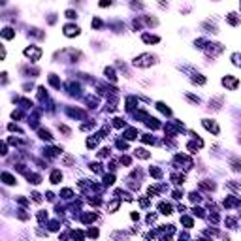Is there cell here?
I'll return each instance as SVG.
<instances>
[{
	"mask_svg": "<svg viewBox=\"0 0 241 241\" xmlns=\"http://www.w3.org/2000/svg\"><path fill=\"white\" fill-rule=\"evenodd\" d=\"M153 64H156V57L151 55V53H143V55L134 58V66H138V68H147V66H153Z\"/></svg>",
	"mask_w": 241,
	"mask_h": 241,
	"instance_id": "obj_1",
	"label": "cell"
},
{
	"mask_svg": "<svg viewBox=\"0 0 241 241\" xmlns=\"http://www.w3.org/2000/svg\"><path fill=\"white\" fill-rule=\"evenodd\" d=\"M23 53H25V57H26V58H30V62H36V60H40V57H41V49H40V47H36V45L26 47Z\"/></svg>",
	"mask_w": 241,
	"mask_h": 241,
	"instance_id": "obj_2",
	"label": "cell"
},
{
	"mask_svg": "<svg viewBox=\"0 0 241 241\" xmlns=\"http://www.w3.org/2000/svg\"><path fill=\"white\" fill-rule=\"evenodd\" d=\"M222 85H224L226 89H230V90H236V89L239 87V79L234 77V75H224V77H222Z\"/></svg>",
	"mask_w": 241,
	"mask_h": 241,
	"instance_id": "obj_3",
	"label": "cell"
},
{
	"mask_svg": "<svg viewBox=\"0 0 241 241\" xmlns=\"http://www.w3.org/2000/svg\"><path fill=\"white\" fill-rule=\"evenodd\" d=\"M204 126H205V130H209V132H213L215 136H219V132H221V128H219V124H217L215 121H209V119H204Z\"/></svg>",
	"mask_w": 241,
	"mask_h": 241,
	"instance_id": "obj_4",
	"label": "cell"
},
{
	"mask_svg": "<svg viewBox=\"0 0 241 241\" xmlns=\"http://www.w3.org/2000/svg\"><path fill=\"white\" fill-rule=\"evenodd\" d=\"M79 26H75V25H66L64 26V36H68V38H74V36H79Z\"/></svg>",
	"mask_w": 241,
	"mask_h": 241,
	"instance_id": "obj_5",
	"label": "cell"
},
{
	"mask_svg": "<svg viewBox=\"0 0 241 241\" xmlns=\"http://www.w3.org/2000/svg\"><path fill=\"white\" fill-rule=\"evenodd\" d=\"M158 211H160L162 215H172V213H173V209H172V205H170L168 202H160V204H158Z\"/></svg>",
	"mask_w": 241,
	"mask_h": 241,
	"instance_id": "obj_6",
	"label": "cell"
},
{
	"mask_svg": "<svg viewBox=\"0 0 241 241\" xmlns=\"http://www.w3.org/2000/svg\"><path fill=\"white\" fill-rule=\"evenodd\" d=\"M92 221H96V213H83L81 215V222L83 224H90Z\"/></svg>",
	"mask_w": 241,
	"mask_h": 241,
	"instance_id": "obj_7",
	"label": "cell"
},
{
	"mask_svg": "<svg viewBox=\"0 0 241 241\" xmlns=\"http://www.w3.org/2000/svg\"><path fill=\"white\" fill-rule=\"evenodd\" d=\"M226 21H228V25H232V26H238V25H239L238 13H228V15H226Z\"/></svg>",
	"mask_w": 241,
	"mask_h": 241,
	"instance_id": "obj_8",
	"label": "cell"
},
{
	"mask_svg": "<svg viewBox=\"0 0 241 241\" xmlns=\"http://www.w3.org/2000/svg\"><path fill=\"white\" fill-rule=\"evenodd\" d=\"M25 175H26L28 183H32V185H38V183H41V177H40V175H36V173H30V172H26Z\"/></svg>",
	"mask_w": 241,
	"mask_h": 241,
	"instance_id": "obj_9",
	"label": "cell"
},
{
	"mask_svg": "<svg viewBox=\"0 0 241 241\" xmlns=\"http://www.w3.org/2000/svg\"><path fill=\"white\" fill-rule=\"evenodd\" d=\"M2 38H4V40H11V38H15V30L9 28V26H6V28L2 30Z\"/></svg>",
	"mask_w": 241,
	"mask_h": 241,
	"instance_id": "obj_10",
	"label": "cell"
},
{
	"mask_svg": "<svg viewBox=\"0 0 241 241\" xmlns=\"http://www.w3.org/2000/svg\"><path fill=\"white\" fill-rule=\"evenodd\" d=\"M145 124H147L149 128H153V130L160 128V123H158L156 119H153V117H147V119H145Z\"/></svg>",
	"mask_w": 241,
	"mask_h": 241,
	"instance_id": "obj_11",
	"label": "cell"
},
{
	"mask_svg": "<svg viewBox=\"0 0 241 241\" xmlns=\"http://www.w3.org/2000/svg\"><path fill=\"white\" fill-rule=\"evenodd\" d=\"M62 181V173H60V170H55L53 173H51V183L53 185H58Z\"/></svg>",
	"mask_w": 241,
	"mask_h": 241,
	"instance_id": "obj_12",
	"label": "cell"
},
{
	"mask_svg": "<svg viewBox=\"0 0 241 241\" xmlns=\"http://www.w3.org/2000/svg\"><path fill=\"white\" fill-rule=\"evenodd\" d=\"M2 181H4L6 185H15V183H17V181H15V177H13L11 173H8V172H4V173H2Z\"/></svg>",
	"mask_w": 241,
	"mask_h": 241,
	"instance_id": "obj_13",
	"label": "cell"
},
{
	"mask_svg": "<svg viewBox=\"0 0 241 241\" xmlns=\"http://www.w3.org/2000/svg\"><path fill=\"white\" fill-rule=\"evenodd\" d=\"M38 134H40V138H41V140H45V141H51V140H53L51 132H49V130H45V128H40V130H38Z\"/></svg>",
	"mask_w": 241,
	"mask_h": 241,
	"instance_id": "obj_14",
	"label": "cell"
},
{
	"mask_svg": "<svg viewBox=\"0 0 241 241\" xmlns=\"http://www.w3.org/2000/svg\"><path fill=\"white\" fill-rule=\"evenodd\" d=\"M134 155H136L138 158H143V160L151 156V153H149V151H145V149H141V147H140V149H136V151H134Z\"/></svg>",
	"mask_w": 241,
	"mask_h": 241,
	"instance_id": "obj_15",
	"label": "cell"
},
{
	"mask_svg": "<svg viewBox=\"0 0 241 241\" xmlns=\"http://www.w3.org/2000/svg\"><path fill=\"white\" fill-rule=\"evenodd\" d=\"M143 41L145 43H158L160 38L158 36H151V34H143Z\"/></svg>",
	"mask_w": 241,
	"mask_h": 241,
	"instance_id": "obj_16",
	"label": "cell"
},
{
	"mask_svg": "<svg viewBox=\"0 0 241 241\" xmlns=\"http://www.w3.org/2000/svg\"><path fill=\"white\" fill-rule=\"evenodd\" d=\"M136 106H138V100H136L134 96H128V98H126V109H128V111H132Z\"/></svg>",
	"mask_w": 241,
	"mask_h": 241,
	"instance_id": "obj_17",
	"label": "cell"
},
{
	"mask_svg": "<svg viewBox=\"0 0 241 241\" xmlns=\"http://www.w3.org/2000/svg\"><path fill=\"white\" fill-rule=\"evenodd\" d=\"M104 74L107 75V79H109V81H113V83L117 81V75H115V70H113V68H106V70H104Z\"/></svg>",
	"mask_w": 241,
	"mask_h": 241,
	"instance_id": "obj_18",
	"label": "cell"
},
{
	"mask_svg": "<svg viewBox=\"0 0 241 241\" xmlns=\"http://www.w3.org/2000/svg\"><path fill=\"white\" fill-rule=\"evenodd\" d=\"M136 136H138V130L136 128H126V132H124V138L126 140H136Z\"/></svg>",
	"mask_w": 241,
	"mask_h": 241,
	"instance_id": "obj_19",
	"label": "cell"
},
{
	"mask_svg": "<svg viewBox=\"0 0 241 241\" xmlns=\"http://www.w3.org/2000/svg\"><path fill=\"white\" fill-rule=\"evenodd\" d=\"M200 189H202V190H215V183H209V181H200Z\"/></svg>",
	"mask_w": 241,
	"mask_h": 241,
	"instance_id": "obj_20",
	"label": "cell"
},
{
	"mask_svg": "<svg viewBox=\"0 0 241 241\" xmlns=\"http://www.w3.org/2000/svg\"><path fill=\"white\" fill-rule=\"evenodd\" d=\"M221 104H222V98H213V100H209V107H213V109H221Z\"/></svg>",
	"mask_w": 241,
	"mask_h": 241,
	"instance_id": "obj_21",
	"label": "cell"
},
{
	"mask_svg": "<svg viewBox=\"0 0 241 241\" xmlns=\"http://www.w3.org/2000/svg\"><path fill=\"white\" fill-rule=\"evenodd\" d=\"M192 83H198V85H205V77L200 75V74H194L192 75Z\"/></svg>",
	"mask_w": 241,
	"mask_h": 241,
	"instance_id": "obj_22",
	"label": "cell"
},
{
	"mask_svg": "<svg viewBox=\"0 0 241 241\" xmlns=\"http://www.w3.org/2000/svg\"><path fill=\"white\" fill-rule=\"evenodd\" d=\"M49 83H51L55 89H60V81L57 79V75H55V74H49Z\"/></svg>",
	"mask_w": 241,
	"mask_h": 241,
	"instance_id": "obj_23",
	"label": "cell"
},
{
	"mask_svg": "<svg viewBox=\"0 0 241 241\" xmlns=\"http://www.w3.org/2000/svg\"><path fill=\"white\" fill-rule=\"evenodd\" d=\"M113 183H115V175H113V173L104 175V185H106V187H109V185H113Z\"/></svg>",
	"mask_w": 241,
	"mask_h": 241,
	"instance_id": "obj_24",
	"label": "cell"
},
{
	"mask_svg": "<svg viewBox=\"0 0 241 241\" xmlns=\"http://www.w3.org/2000/svg\"><path fill=\"white\" fill-rule=\"evenodd\" d=\"M172 181H173L175 185H183V183H185V175H179V173H173V175H172Z\"/></svg>",
	"mask_w": 241,
	"mask_h": 241,
	"instance_id": "obj_25",
	"label": "cell"
},
{
	"mask_svg": "<svg viewBox=\"0 0 241 241\" xmlns=\"http://www.w3.org/2000/svg\"><path fill=\"white\" fill-rule=\"evenodd\" d=\"M113 126H115V128H124V126H126V123H124V119L117 117V119H113Z\"/></svg>",
	"mask_w": 241,
	"mask_h": 241,
	"instance_id": "obj_26",
	"label": "cell"
},
{
	"mask_svg": "<svg viewBox=\"0 0 241 241\" xmlns=\"http://www.w3.org/2000/svg\"><path fill=\"white\" fill-rule=\"evenodd\" d=\"M149 173H151L155 179H162V172H160L158 168H151V170H149Z\"/></svg>",
	"mask_w": 241,
	"mask_h": 241,
	"instance_id": "obj_27",
	"label": "cell"
},
{
	"mask_svg": "<svg viewBox=\"0 0 241 241\" xmlns=\"http://www.w3.org/2000/svg\"><path fill=\"white\" fill-rule=\"evenodd\" d=\"M202 26H204V28H207V32H211V34H217V32H219L215 25H209V23H204Z\"/></svg>",
	"mask_w": 241,
	"mask_h": 241,
	"instance_id": "obj_28",
	"label": "cell"
},
{
	"mask_svg": "<svg viewBox=\"0 0 241 241\" xmlns=\"http://www.w3.org/2000/svg\"><path fill=\"white\" fill-rule=\"evenodd\" d=\"M156 107L162 111V113H166V115H172V111H170V107H166V104H162V102H158L156 104Z\"/></svg>",
	"mask_w": 241,
	"mask_h": 241,
	"instance_id": "obj_29",
	"label": "cell"
},
{
	"mask_svg": "<svg viewBox=\"0 0 241 241\" xmlns=\"http://www.w3.org/2000/svg\"><path fill=\"white\" fill-rule=\"evenodd\" d=\"M141 141H143V143H155V138L149 136V134H143V136H141Z\"/></svg>",
	"mask_w": 241,
	"mask_h": 241,
	"instance_id": "obj_30",
	"label": "cell"
},
{
	"mask_svg": "<svg viewBox=\"0 0 241 241\" xmlns=\"http://www.w3.org/2000/svg\"><path fill=\"white\" fill-rule=\"evenodd\" d=\"M232 60H234L236 66H241V53H234L232 55Z\"/></svg>",
	"mask_w": 241,
	"mask_h": 241,
	"instance_id": "obj_31",
	"label": "cell"
},
{
	"mask_svg": "<svg viewBox=\"0 0 241 241\" xmlns=\"http://www.w3.org/2000/svg\"><path fill=\"white\" fill-rule=\"evenodd\" d=\"M58 130H60L62 134H66V136H70V134H72V130H70L66 124H58Z\"/></svg>",
	"mask_w": 241,
	"mask_h": 241,
	"instance_id": "obj_32",
	"label": "cell"
},
{
	"mask_svg": "<svg viewBox=\"0 0 241 241\" xmlns=\"http://www.w3.org/2000/svg\"><path fill=\"white\" fill-rule=\"evenodd\" d=\"M38 221H40V224H43V222L47 221V213H45V211H40V213H38Z\"/></svg>",
	"mask_w": 241,
	"mask_h": 241,
	"instance_id": "obj_33",
	"label": "cell"
},
{
	"mask_svg": "<svg viewBox=\"0 0 241 241\" xmlns=\"http://www.w3.org/2000/svg\"><path fill=\"white\" fill-rule=\"evenodd\" d=\"M232 170H234V172H241V162L239 160H232Z\"/></svg>",
	"mask_w": 241,
	"mask_h": 241,
	"instance_id": "obj_34",
	"label": "cell"
},
{
	"mask_svg": "<svg viewBox=\"0 0 241 241\" xmlns=\"http://www.w3.org/2000/svg\"><path fill=\"white\" fill-rule=\"evenodd\" d=\"M62 162H64L66 166H72V164H74V158H72L70 155H64V158H62Z\"/></svg>",
	"mask_w": 241,
	"mask_h": 241,
	"instance_id": "obj_35",
	"label": "cell"
},
{
	"mask_svg": "<svg viewBox=\"0 0 241 241\" xmlns=\"http://www.w3.org/2000/svg\"><path fill=\"white\" fill-rule=\"evenodd\" d=\"M72 196H74V192H72L70 189H64V190H62V198H66V200H70Z\"/></svg>",
	"mask_w": 241,
	"mask_h": 241,
	"instance_id": "obj_36",
	"label": "cell"
},
{
	"mask_svg": "<svg viewBox=\"0 0 241 241\" xmlns=\"http://www.w3.org/2000/svg\"><path fill=\"white\" fill-rule=\"evenodd\" d=\"M192 215H196V217H204L205 213H204L202 207H194V209H192Z\"/></svg>",
	"mask_w": 241,
	"mask_h": 241,
	"instance_id": "obj_37",
	"label": "cell"
},
{
	"mask_svg": "<svg viewBox=\"0 0 241 241\" xmlns=\"http://www.w3.org/2000/svg\"><path fill=\"white\" fill-rule=\"evenodd\" d=\"M181 221H183V224H185L187 228H192V219H190V217H183Z\"/></svg>",
	"mask_w": 241,
	"mask_h": 241,
	"instance_id": "obj_38",
	"label": "cell"
},
{
	"mask_svg": "<svg viewBox=\"0 0 241 241\" xmlns=\"http://www.w3.org/2000/svg\"><path fill=\"white\" fill-rule=\"evenodd\" d=\"M189 198H190V202H200V194L198 192H190Z\"/></svg>",
	"mask_w": 241,
	"mask_h": 241,
	"instance_id": "obj_39",
	"label": "cell"
},
{
	"mask_svg": "<svg viewBox=\"0 0 241 241\" xmlns=\"http://www.w3.org/2000/svg\"><path fill=\"white\" fill-rule=\"evenodd\" d=\"M87 236H89V238H98V230H96V228H89Z\"/></svg>",
	"mask_w": 241,
	"mask_h": 241,
	"instance_id": "obj_40",
	"label": "cell"
},
{
	"mask_svg": "<svg viewBox=\"0 0 241 241\" xmlns=\"http://www.w3.org/2000/svg\"><path fill=\"white\" fill-rule=\"evenodd\" d=\"M66 17H68V19H75V17H77V13H75L74 9H68V11H66Z\"/></svg>",
	"mask_w": 241,
	"mask_h": 241,
	"instance_id": "obj_41",
	"label": "cell"
},
{
	"mask_svg": "<svg viewBox=\"0 0 241 241\" xmlns=\"http://www.w3.org/2000/svg\"><path fill=\"white\" fill-rule=\"evenodd\" d=\"M90 168H92V172H96V173H100V172H102V168H100V164H98V162L90 164Z\"/></svg>",
	"mask_w": 241,
	"mask_h": 241,
	"instance_id": "obj_42",
	"label": "cell"
},
{
	"mask_svg": "<svg viewBox=\"0 0 241 241\" xmlns=\"http://www.w3.org/2000/svg\"><path fill=\"white\" fill-rule=\"evenodd\" d=\"M32 200H34L36 204H40V202H41V194H38V192H32Z\"/></svg>",
	"mask_w": 241,
	"mask_h": 241,
	"instance_id": "obj_43",
	"label": "cell"
},
{
	"mask_svg": "<svg viewBox=\"0 0 241 241\" xmlns=\"http://www.w3.org/2000/svg\"><path fill=\"white\" fill-rule=\"evenodd\" d=\"M130 6H132V8H138V9H141V8H143V4H141V2H136V0H132V2H130Z\"/></svg>",
	"mask_w": 241,
	"mask_h": 241,
	"instance_id": "obj_44",
	"label": "cell"
},
{
	"mask_svg": "<svg viewBox=\"0 0 241 241\" xmlns=\"http://www.w3.org/2000/svg\"><path fill=\"white\" fill-rule=\"evenodd\" d=\"M8 128H9L11 132H21V128H19L17 124H13V123H11V124H8Z\"/></svg>",
	"mask_w": 241,
	"mask_h": 241,
	"instance_id": "obj_45",
	"label": "cell"
},
{
	"mask_svg": "<svg viewBox=\"0 0 241 241\" xmlns=\"http://www.w3.org/2000/svg\"><path fill=\"white\" fill-rule=\"evenodd\" d=\"M111 6V0H100V8H107Z\"/></svg>",
	"mask_w": 241,
	"mask_h": 241,
	"instance_id": "obj_46",
	"label": "cell"
},
{
	"mask_svg": "<svg viewBox=\"0 0 241 241\" xmlns=\"http://www.w3.org/2000/svg\"><path fill=\"white\" fill-rule=\"evenodd\" d=\"M187 96H189V100H190V102H194V104H198V102H200V98H198V96H194V94H187Z\"/></svg>",
	"mask_w": 241,
	"mask_h": 241,
	"instance_id": "obj_47",
	"label": "cell"
},
{
	"mask_svg": "<svg viewBox=\"0 0 241 241\" xmlns=\"http://www.w3.org/2000/svg\"><path fill=\"white\" fill-rule=\"evenodd\" d=\"M155 219H156V215H155V213H149V215H147V222H149V224H151V222H155Z\"/></svg>",
	"mask_w": 241,
	"mask_h": 241,
	"instance_id": "obj_48",
	"label": "cell"
},
{
	"mask_svg": "<svg viewBox=\"0 0 241 241\" xmlns=\"http://www.w3.org/2000/svg\"><path fill=\"white\" fill-rule=\"evenodd\" d=\"M49 228H51V230H58L60 226H58V222H57V221H53V222H49Z\"/></svg>",
	"mask_w": 241,
	"mask_h": 241,
	"instance_id": "obj_49",
	"label": "cell"
},
{
	"mask_svg": "<svg viewBox=\"0 0 241 241\" xmlns=\"http://www.w3.org/2000/svg\"><path fill=\"white\" fill-rule=\"evenodd\" d=\"M98 90H100V94H106V92H104V87H98ZM106 90H109V92H115V89H109V87H106Z\"/></svg>",
	"mask_w": 241,
	"mask_h": 241,
	"instance_id": "obj_50",
	"label": "cell"
},
{
	"mask_svg": "<svg viewBox=\"0 0 241 241\" xmlns=\"http://www.w3.org/2000/svg\"><path fill=\"white\" fill-rule=\"evenodd\" d=\"M92 26H94V28H100V26H102V21H100V19H94V21H92Z\"/></svg>",
	"mask_w": 241,
	"mask_h": 241,
	"instance_id": "obj_51",
	"label": "cell"
},
{
	"mask_svg": "<svg viewBox=\"0 0 241 241\" xmlns=\"http://www.w3.org/2000/svg\"><path fill=\"white\" fill-rule=\"evenodd\" d=\"M117 147H119V149H126L128 145H126V141H121V140H119V141H117Z\"/></svg>",
	"mask_w": 241,
	"mask_h": 241,
	"instance_id": "obj_52",
	"label": "cell"
},
{
	"mask_svg": "<svg viewBox=\"0 0 241 241\" xmlns=\"http://www.w3.org/2000/svg\"><path fill=\"white\" fill-rule=\"evenodd\" d=\"M121 162H123L124 166H128V164H130L132 160H130V156H123V158H121Z\"/></svg>",
	"mask_w": 241,
	"mask_h": 241,
	"instance_id": "obj_53",
	"label": "cell"
},
{
	"mask_svg": "<svg viewBox=\"0 0 241 241\" xmlns=\"http://www.w3.org/2000/svg\"><path fill=\"white\" fill-rule=\"evenodd\" d=\"M181 196H183L181 190H173V198H175V200H181Z\"/></svg>",
	"mask_w": 241,
	"mask_h": 241,
	"instance_id": "obj_54",
	"label": "cell"
},
{
	"mask_svg": "<svg viewBox=\"0 0 241 241\" xmlns=\"http://www.w3.org/2000/svg\"><path fill=\"white\" fill-rule=\"evenodd\" d=\"M140 205H141V207H147V205H149V200H147V198H141V200H140Z\"/></svg>",
	"mask_w": 241,
	"mask_h": 241,
	"instance_id": "obj_55",
	"label": "cell"
},
{
	"mask_svg": "<svg viewBox=\"0 0 241 241\" xmlns=\"http://www.w3.org/2000/svg\"><path fill=\"white\" fill-rule=\"evenodd\" d=\"M0 153H2V155H6V153H8V145H6V143H2V151H0Z\"/></svg>",
	"mask_w": 241,
	"mask_h": 241,
	"instance_id": "obj_56",
	"label": "cell"
}]
</instances>
